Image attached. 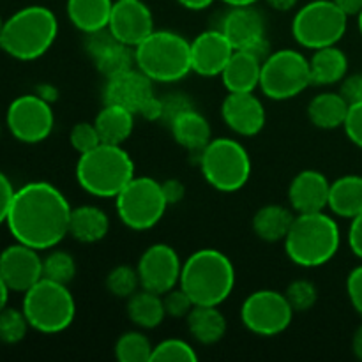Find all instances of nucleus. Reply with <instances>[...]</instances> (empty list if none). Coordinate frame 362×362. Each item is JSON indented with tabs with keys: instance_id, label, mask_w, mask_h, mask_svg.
<instances>
[{
	"instance_id": "8fccbe9b",
	"label": "nucleus",
	"mask_w": 362,
	"mask_h": 362,
	"mask_svg": "<svg viewBox=\"0 0 362 362\" xmlns=\"http://www.w3.org/2000/svg\"><path fill=\"white\" fill-rule=\"evenodd\" d=\"M161 113H163L161 98H158V95H152V98L145 103L144 108L140 110V113H138V115L144 117L145 120H151V122H154V120H161Z\"/></svg>"
},
{
	"instance_id": "7c9ffc66",
	"label": "nucleus",
	"mask_w": 362,
	"mask_h": 362,
	"mask_svg": "<svg viewBox=\"0 0 362 362\" xmlns=\"http://www.w3.org/2000/svg\"><path fill=\"white\" fill-rule=\"evenodd\" d=\"M113 0H67V18L83 34L108 28Z\"/></svg>"
},
{
	"instance_id": "393cba45",
	"label": "nucleus",
	"mask_w": 362,
	"mask_h": 362,
	"mask_svg": "<svg viewBox=\"0 0 362 362\" xmlns=\"http://www.w3.org/2000/svg\"><path fill=\"white\" fill-rule=\"evenodd\" d=\"M110 232V216L98 205H78L71 211L69 235L81 244H95Z\"/></svg>"
},
{
	"instance_id": "2eb2a0df",
	"label": "nucleus",
	"mask_w": 362,
	"mask_h": 362,
	"mask_svg": "<svg viewBox=\"0 0 362 362\" xmlns=\"http://www.w3.org/2000/svg\"><path fill=\"white\" fill-rule=\"evenodd\" d=\"M85 49L95 69L105 78L136 67L133 46L119 41L108 28L85 34Z\"/></svg>"
},
{
	"instance_id": "cd10ccee",
	"label": "nucleus",
	"mask_w": 362,
	"mask_h": 362,
	"mask_svg": "<svg viewBox=\"0 0 362 362\" xmlns=\"http://www.w3.org/2000/svg\"><path fill=\"white\" fill-rule=\"evenodd\" d=\"M187 331L200 345H216L226 334V317L219 306H194L187 315Z\"/></svg>"
},
{
	"instance_id": "37998d69",
	"label": "nucleus",
	"mask_w": 362,
	"mask_h": 362,
	"mask_svg": "<svg viewBox=\"0 0 362 362\" xmlns=\"http://www.w3.org/2000/svg\"><path fill=\"white\" fill-rule=\"evenodd\" d=\"M343 129H345L349 140L356 147L362 148V101L350 105L349 115H346L345 124H343Z\"/></svg>"
},
{
	"instance_id": "f3484780",
	"label": "nucleus",
	"mask_w": 362,
	"mask_h": 362,
	"mask_svg": "<svg viewBox=\"0 0 362 362\" xmlns=\"http://www.w3.org/2000/svg\"><path fill=\"white\" fill-rule=\"evenodd\" d=\"M108 30L119 41L136 46L154 32V16L144 0H113Z\"/></svg>"
},
{
	"instance_id": "4468645a",
	"label": "nucleus",
	"mask_w": 362,
	"mask_h": 362,
	"mask_svg": "<svg viewBox=\"0 0 362 362\" xmlns=\"http://www.w3.org/2000/svg\"><path fill=\"white\" fill-rule=\"evenodd\" d=\"M141 288L151 292L166 293L180 283L182 260L172 246L165 243H156L141 253L136 265Z\"/></svg>"
},
{
	"instance_id": "79ce46f5",
	"label": "nucleus",
	"mask_w": 362,
	"mask_h": 362,
	"mask_svg": "<svg viewBox=\"0 0 362 362\" xmlns=\"http://www.w3.org/2000/svg\"><path fill=\"white\" fill-rule=\"evenodd\" d=\"M161 106H163V113L159 122L166 124V126H170L172 120L175 119V117H179L182 112H186V110L189 108H194L193 101H191L186 94H182V92H172V94L161 98Z\"/></svg>"
},
{
	"instance_id": "6e6d98bb",
	"label": "nucleus",
	"mask_w": 362,
	"mask_h": 362,
	"mask_svg": "<svg viewBox=\"0 0 362 362\" xmlns=\"http://www.w3.org/2000/svg\"><path fill=\"white\" fill-rule=\"evenodd\" d=\"M9 292H11V288L7 286V283L4 281L2 274H0V311L7 306V300H9Z\"/></svg>"
},
{
	"instance_id": "dca6fc26",
	"label": "nucleus",
	"mask_w": 362,
	"mask_h": 362,
	"mask_svg": "<svg viewBox=\"0 0 362 362\" xmlns=\"http://www.w3.org/2000/svg\"><path fill=\"white\" fill-rule=\"evenodd\" d=\"M0 274L11 292L25 293L42 279V258L37 250L14 243L0 253Z\"/></svg>"
},
{
	"instance_id": "09e8293b",
	"label": "nucleus",
	"mask_w": 362,
	"mask_h": 362,
	"mask_svg": "<svg viewBox=\"0 0 362 362\" xmlns=\"http://www.w3.org/2000/svg\"><path fill=\"white\" fill-rule=\"evenodd\" d=\"M163 193H165L166 202L168 205H177L179 202L184 200V194H186V187L180 182L179 179H168L165 182H161Z\"/></svg>"
},
{
	"instance_id": "6ab92c4d",
	"label": "nucleus",
	"mask_w": 362,
	"mask_h": 362,
	"mask_svg": "<svg viewBox=\"0 0 362 362\" xmlns=\"http://www.w3.org/2000/svg\"><path fill=\"white\" fill-rule=\"evenodd\" d=\"M226 126L239 136H257L267 122L264 103L255 92H228L221 105Z\"/></svg>"
},
{
	"instance_id": "39448f33",
	"label": "nucleus",
	"mask_w": 362,
	"mask_h": 362,
	"mask_svg": "<svg viewBox=\"0 0 362 362\" xmlns=\"http://www.w3.org/2000/svg\"><path fill=\"white\" fill-rule=\"evenodd\" d=\"M134 175V161L122 145L99 144L76 163L78 186L95 198H115Z\"/></svg>"
},
{
	"instance_id": "052dcab7",
	"label": "nucleus",
	"mask_w": 362,
	"mask_h": 362,
	"mask_svg": "<svg viewBox=\"0 0 362 362\" xmlns=\"http://www.w3.org/2000/svg\"><path fill=\"white\" fill-rule=\"evenodd\" d=\"M0 133H2V131H0Z\"/></svg>"
},
{
	"instance_id": "864d4df0",
	"label": "nucleus",
	"mask_w": 362,
	"mask_h": 362,
	"mask_svg": "<svg viewBox=\"0 0 362 362\" xmlns=\"http://www.w3.org/2000/svg\"><path fill=\"white\" fill-rule=\"evenodd\" d=\"M269 7H272L274 11H281V13H286V11H292L293 7L297 6L299 0H265Z\"/></svg>"
},
{
	"instance_id": "c9c22d12",
	"label": "nucleus",
	"mask_w": 362,
	"mask_h": 362,
	"mask_svg": "<svg viewBox=\"0 0 362 362\" xmlns=\"http://www.w3.org/2000/svg\"><path fill=\"white\" fill-rule=\"evenodd\" d=\"M106 290L119 299H129L133 293L141 288L140 276L136 267L129 265H117L106 276Z\"/></svg>"
},
{
	"instance_id": "58836bf2",
	"label": "nucleus",
	"mask_w": 362,
	"mask_h": 362,
	"mask_svg": "<svg viewBox=\"0 0 362 362\" xmlns=\"http://www.w3.org/2000/svg\"><path fill=\"white\" fill-rule=\"evenodd\" d=\"M285 297L296 313H304L315 308L318 300V290L310 279H296L286 286Z\"/></svg>"
},
{
	"instance_id": "e433bc0d",
	"label": "nucleus",
	"mask_w": 362,
	"mask_h": 362,
	"mask_svg": "<svg viewBox=\"0 0 362 362\" xmlns=\"http://www.w3.org/2000/svg\"><path fill=\"white\" fill-rule=\"evenodd\" d=\"M194 362L198 361L193 345L180 338H168L154 345L151 362Z\"/></svg>"
},
{
	"instance_id": "c85d7f7f",
	"label": "nucleus",
	"mask_w": 362,
	"mask_h": 362,
	"mask_svg": "<svg viewBox=\"0 0 362 362\" xmlns=\"http://www.w3.org/2000/svg\"><path fill=\"white\" fill-rule=\"evenodd\" d=\"M293 219L296 216H293L292 209L285 207V205L269 204L255 212L251 226L258 239L264 243H283Z\"/></svg>"
},
{
	"instance_id": "de8ad7c7",
	"label": "nucleus",
	"mask_w": 362,
	"mask_h": 362,
	"mask_svg": "<svg viewBox=\"0 0 362 362\" xmlns=\"http://www.w3.org/2000/svg\"><path fill=\"white\" fill-rule=\"evenodd\" d=\"M349 246L352 253L362 260V212L354 219H350Z\"/></svg>"
},
{
	"instance_id": "2f4dec72",
	"label": "nucleus",
	"mask_w": 362,
	"mask_h": 362,
	"mask_svg": "<svg viewBox=\"0 0 362 362\" xmlns=\"http://www.w3.org/2000/svg\"><path fill=\"white\" fill-rule=\"evenodd\" d=\"M329 209L334 216L354 219L362 212V175H343L331 182Z\"/></svg>"
},
{
	"instance_id": "423d86ee",
	"label": "nucleus",
	"mask_w": 362,
	"mask_h": 362,
	"mask_svg": "<svg viewBox=\"0 0 362 362\" xmlns=\"http://www.w3.org/2000/svg\"><path fill=\"white\" fill-rule=\"evenodd\" d=\"M134 60L141 73L158 83H175L193 71L191 41L172 30L151 32L134 46Z\"/></svg>"
},
{
	"instance_id": "f03ea898",
	"label": "nucleus",
	"mask_w": 362,
	"mask_h": 362,
	"mask_svg": "<svg viewBox=\"0 0 362 362\" xmlns=\"http://www.w3.org/2000/svg\"><path fill=\"white\" fill-rule=\"evenodd\" d=\"M283 244L292 264L304 269H317L329 264L338 255L341 230L338 221L324 211L296 214Z\"/></svg>"
},
{
	"instance_id": "3c124183",
	"label": "nucleus",
	"mask_w": 362,
	"mask_h": 362,
	"mask_svg": "<svg viewBox=\"0 0 362 362\" xmlns=\"http://www.w3.org/2000/svg\"><path fill=\"white\" fill-rule=\"evenodd\" d=\"M339 9L350 16H357L362 11V0H332Z\"/></svg>"
},
{
	"instance_id": "a19ab883",
	"label": "nucleus",
	"mask_w": 362,
	"mask_h": 362,
	"mask_svg": "<svg viewBox=\"0 0 362 362\" xmlns=\"http://www.w3.org/2000/svg\"><path fill=\"white\" fill-rule=\"evenodd\" d=\"M163 304H165L166 317L170 318H187V315L194 308L193 299L180 286H175V288L163 293Z\"/></svg>"
},
{
	"instance_id": "a211bd4d",
	"label": "nucleus",
	"mask_w": 362,
	"mask_h": 362,
	"mask_svg": "<svg viewBox=\"0 0 362 362\" xmlns=\"http://www.w3.org/2000/svg\"><path fill=\"white\" fill-rule=\"evenodd\" d=\"M152 95H156L154 81L147 74L141 73L138 67H131L115 76L106 78L105 88H103L105 105L122 106L136 115Z\"/></svg>"
},
{
	"instance_id": "603ef678",
	"label": "nucleus",
	"mask_w": 362,
	"mask_h": 362,
	"mask_svg": "<svg viewBox=\"0 0 362 362\" xmlns=\"http://www.w3.org/2000/svg\"><path fill=\"white\" fill-rule=\"evenodd\" d=\"M182 7L189 11H204L214 4V0H177Z\"/></svg>"
},
{
	"instance_id": "f8f14e48",
	"label": "nucleus",
	"mask_w": 362,
	"mask_h": 362,
	"mask_svg": "<svg viewBox=\"0 0 362 362\" xmlns=\"http://www.w3.org/2000/svg\"><path fill=\"white\" fill-rule=\"evenodd\" d=\"M290 303L285 292L278 290H257L244 299L240 306V320L243 325L255 336L274 338L283 334L293 320Z\"/></svg>"
},
{
	"instance_id": "9b49d317",
	"label": "nucleus",
	"mask_w": 362,
	"mask_h": 362,
	"mask_svg": "<svg viewBox=\"0 0 362 362\" xmlns=\"http://www.w3.org/2000/svg\"><path fill=\"white\" fill-rule=\"evenodd\" d=\"M311 83L310 59L303 52L283 48L262 62L260 90L272 101H286L303 94Z\"/></svg>"
},
{
	"instance_id": "a18cd8bd",
	"label": "nucleus",
	"mask_w": 362,
	"mask_h": 362,
	"mask_svg": "<svg viewBox=\"0 0 362 362\" xmlns=\"http://www.w3.org/2000/svg\"><path fill=\"white\" fill-rule=\"evenodd\" d=\"M343 95H345L346 101L352 105V103H361L362 101V71L356 74H346L345 80L341 81V88H339Z\"/></svg>"
},
{
	"instance_id": "ea45409f",
	"label": "nucleus",
	"mask_w": 362,
	"mask_h": 362,
	"mask_svg": "<svg viewBox=\"0 0 362 362\" xmlns=\"http://www.w3.org/2000/svg\"><path fill=\"white\" fill-rule=\"evenodd\" d=\"M69 141L73 145L74 151L78 154H85V152L92 151L103 144L101 136L98 133V127L94 122H78L74 124L73 129L69 133Z\"/></svg>"
},
{
	"instance_id": "c756f323",
	"label": "nucleus",
	"mask_w": 362,
	"mask_h": 362,
	"mask_svg": "<svg viewBox=\"0 0 362 362\" xmlns=\"http://www.w3.org/2000/svg\"><path fill=\"white\" fill-rule=\"evenodd\" d=\"M134 115L131 110L117 105H105L95 115L94 124L103 144L122 145L129 140L134 129Z\"/></svg>"
},
{
	"instance_id": "13d9d810",
	"label": "nucleus",
	"mask_w": 362,
	"mask_h": 362,
	"mask_svg": "<svg viewBox=\"0 0 362 362\" xmlns=\"http://www.w3.org/2000/svg\"><path fill=\"white\" fill-rule=\"evenodd\" d=\"M357 21H359V23H357V25H359V32H361V35H362V11H361L359 14H357Z\"/></svg>"
},
{
	"instance_id": "b1692460",
	"label": "nucleus",
	"mask_w": 362,
	"mask_h": 362,
	"mask_svg": "<svg viewBox=\"0 0 362 362\" xmlns=\"http://www.w3.org/2000/svg\"><path fill=\"white\" fill-rule=\"evenodd\" d=\"M168 127L173 140L191 152H200L212 140L211 122L197 108H189L180 113Z\"/></svg>"
},
{
	"instance_id": "20e7f679",
	"label": "nucleus",
	"mask_w": 362,
	"mask_h": 362,
	"mask_svg": "<svg viewBox=\"0 0 362 362\" xmlns=\"http://www.w3.org/2000/svg\"><path fill=\"white\" fill-rule=\"evenodd\" d=\"M59 35V20L45 6H27L4 23L0 48L16 60H35L45 55Z\"/></svg>"
},
{
	"instance_id": "473e14b6",
	"label": "nucleus",
	"mask_w": 362,
	"mask_h": 362,
	"mask_svg": "<svg viewBox=\"0 0 362 362\" xmlns=\"http://www.w3.org/2000/svg\"><path fill=\"white\" fill-rule=\"evenodd\" d=\"M126 311L129 320L136 327L147 329V331L159 327L166 318L163 296L145 288H140L127 299Z\"/></svg>"
},
{
	"instance_id": "bb28decb",
	"label": "nucleus",
	"mask_w": 362,
	"mask_h": 362,
	"mask_svg": "<svg viewBox=\"0 0 362 362\" xmlns=\"http://www.w3.org/2000/svg\"><path fill=\"white\" fill-rule=\"evenodd\" d=\"M350 103L341 92H322L308 105V119L318 129H338L345 124Z\"/></svg>"
},
{
	"instance_id": "0eeeda50",
	"label": "nucleus",
	"mask_w": 362,
	"mask_h": 362,
	"mask_svg": "<svg viewBox=\"0 0 362 362\" xmlns=\"http://www.w3.org/2000/svg\"><path fill=\"white\" fill-rule=\"evenodd\" d=\"M23 310L28 324L41 334L64 332L76 317V303L69 285L42 278L23 293Z\"/></svg>"
},
{
	"instance_id": "bf43d9fd",
	"label": "nucleus",
	"mask_w": 362,
	"mask_h": 362,
	"mask_svg": "<svg viewBox=\"0 0 362 362\" xmlns=\"http://www.w3.org/2000/svg\"><path fill=\"white\" fill-rule=\"evenodd\" d=\"M4 23H6V21L2 20V16H0V35H2V30H4Z\"/></svg>"
},
{
	"instance_id": "49530a36",
	"label": "nucleus",
	"mask_w": 362,
	"mask_h": 362,
	"mask_svg": "<svg viewBox=\"0 0 362 362\" xmlns=\"http://www.w3.org/2000/svg\"><path fill=\"white\" fill-rule=\"evenodd\" d=\"M14 191L16 189L11 184L9 177L0 172V225L7 221V214H9L11 204H13Z\"/></svg>"
},
{
	"instance_id": "5701e85b",
	"label": "nucleus",
	"mask_w": 362,
	"mask_h": 362,
	"mask_svg": "<svg viewBox=\"0 0 362 362\" xmlns=\"http://www.w3.org/2000/svg\"><path fill=\"white\" fill-rule=\"evenodd\" d=\"M262 60L247 49H235L221 73L228 92H255L260 87Z\"/></svg>"
},
{
	"instance_id": "72a5a7b5",
	"label": "nucleus",
	"mask_w": 362,
	"mask_h": 362,
	"mask_svg": "<svg viewBox=\"0 0 362 362\" xmlns=\"http://www.w3.org/2000/svg\"><path fill=\"white\" fill-rule=\"evenodd\" d=\"M154 345L141 331H127L115 343V357L120 362H151Z\"/></svg>"
},
{
	"instance_id": "f257e3e1",
	"label": "nucleus",
	"mask_w": 362,
	"mask_h": 362,
	"mask_svg": "<svg viewBox=\"0 0 362 362\" xmlns=\"http://www.w3.org/2000/svg\"><path fill=\"white\" fill-rule=\"evenodd\" d=\"M71 211L59 187L34 180L14 191L6 225L16 243L37 251L53 250L69 235Z\"/></svg>"
},
{
	"instance_id": "5fc2aeb1",
	"label": "nucleus",
	"mask_w": 362,
	"mask_h": 362,
	"mask_svg": "<svg viewBox=\"0 0 362 362\" xmlns=\"http://www.w3.org/2000/svg\"><path fill=\"white\" fill-rule=\"evenodd\" d=\"M352 352L357 359L362 361V324L357 327V331L354 332L352 338Z\"/></svg>"
},
{
	"instance_id": "7ed1b4c3",
	"label": "nucleus",
	"mask_w": 362,
	"mask_h": 362,
	"mask_svg": "<svg viewBox=\"0 0 362 362\" xmlns=\"http://www.w3.org/2000/svg\"><path fill=\"white\" fill-rule=\"evenodd\" d=\"M179 286L194 306H221L235 288V267L223 251L204 247L182 262Z\"/></svg>"
},
{
	"instance_id": "9d476101",
	"label": "nucleus",
	"mask_w": 362,
	"mask_h": 362,
	"mask_svg": "<svg viewBox=\"0 0 362 362\" xmlns=\"http://www.w3.org/2000/svg\"><path fill=\"white\" fill-rule=\"evenodd\" d=\"M349 14L332 0H311L292 20V35L303 48L318 49L338 45L346 34Z\"/></svg>"
},
{
	"instance_id": "f704fd0d",
	"label": "nucleus",
	"mask_w": 362,
	"mask_h": 362,
	"mask_svg": "<svg viewBox=\"0 0 362 362\" xmlns=\"http://www.w3.org/2000/svg\"><path fill=\"white\" fill-rule=\"evenodd\" d=\"M42 278L69 285L76 278V262L73 255L62 250H52L42 258Z\"/></svg>"
},
{
	"instance_id": "1a4fd4ad",
	"label": "nucleus",
	"mask_w": 362,
	"mask_h": 362,
	"mask_svg": "<svg viewBox=\"0 0 362 362\" xmlns=\"http://www.w3.org/2000/svg\"><path fill=\"white\" fill-rule=\"evenodd\" d=\"M113 200L120 223L136 232L154 228L170 207L161 182L147 175H134Z\"/></svg>"
},
{
	"instance_id": "4c0bfd02",
	"label": "nucleus",
	"mask_w": 362,
	"mask_h": 362,
	"mask_svg": "<svg viewBox=\"0 0 362 362\" xmlns=\"http://www.w3.org/2000/svg\"><path fill=\"white\" fill-rule=\"evenodd\" d=\"M28 327L30 324H28L23 310L6 306L0 311V341L6 345L20 343L27 336Z\"/></svg>"
},
{
	"instance_id": "a878e982",
	"label": "nucleus",
	"mask_w": 362,
	"mask_h": 362,
	"mask_svg": "<svg viewBox=\"0 0 362 362\" xmlns=\"http://www.w3.org/2000/svg\"><path fill=\"white\" fill-rule=\"evenodd\" d=\"M311 83L327 87L341 83L349 74V57L338 46L313 49L310 57Z\"/></svg>"
},
{
	"instance_id": "c03bdc74",
	"label": "nucleus",
	"mask_w": 362,
	"mask_h": 362,
	"mask_svg": "<svg viewBox=\"0 0 362 362\" xmlns=\"http://www.w3.org/2000/svg\"><path fill=\"white\" fill-rule=\"evenodd\" d=\"M346 293H349L350 304L362 318V264L354 267L346 278Z\"/></svg>"
},
{
	"instance_id": "412c9836",
	"label": "nucleus",
	"mask_w": 362,
	"mask_h": 362,
	"mask_svg": "<svg viewBox=\"0 0 362 362\" xmlns=\"http://www.w3.org/2000/svg\"><path fill=\"white\" fill-rule=\"evenodd\" d=\"M235 49H247L265 39L264 14L255 6L230 7L218 25Z\"/></svg>"
},
{
	"instance_id": "ddd939ff",
	"label": "nucleus",
	"mask_w": 362,
	"mask_h": 362,
	"mask_svg": "<svg viewBox=\"0 0 362 362\" xmlns=\"http://www.w3.org/2000/svg\"><path fill=\"white\" fill-rule=\"evenodd\" d=\"M6 124L9 133L23 144H39L52 134L55 113L52 105L39 94H23L7 108Z\"/></svg>"
},
{
	"instance_id": "4be33fe9",
	"label": "nucleus",
	"mask_w": 362,
	"mask_h": 362,
	"mask_svg": "<svg viewBox=\"0 0 362 362\" xmlns=\"http://www.w3.org/2000/svg\"><path fill=\"white\" fill-rule=\"evenodd\" d=\"M331 182L318 170H303L288 186L290 209L296 214L320 212L329 205Z\"/></svg>"
},
{
	"instance_id": "aec40b11",
	"label": "nucleus",
	"mask_w": 362,
	"mask_h": 362,
	"mask_svg": "<svg viewBox=\"0 0 362 362\" xmlns=\"http://www.w3.org/2000/svg\"><path fill=\"white\" fill-rule=\"evenodd\" d=\"M235 52L232 42L219 28H211L191 41V67L200 76H221L230 57Z\"/></svg>"
},
{
	"instance_id": "4d7b16f0",
	"label": "nucleus",
	"mask_w": 362,
	"mask_h": 362,
	"mask_svg": "<svg viewBox=\"0 0 362 362\" xmlns=\"http://www.w3.org/2000/svg\"><path fill=\"white\" fill-rule=\"evenodd\" d=\"M228 7H239V6H255L258 0H221Z\"/></svg>"
},
{
	"instance_id": "6e6552de",
	"label": "nucleus",
	"mask_w": 362,
	"mask_h": 362,
	"mask_svg": "<svg viewBox=\"0 0 362 362\" xmlns=\"http://www.w3.org/2000/svg\"><path fill=\"white\" fill-rule=\"evenodd\" d=\"M200 170L205 182L221 193L243 189L251 177V158L235 138H212L200 152Z\"/></svg>"
}]
</instances>
